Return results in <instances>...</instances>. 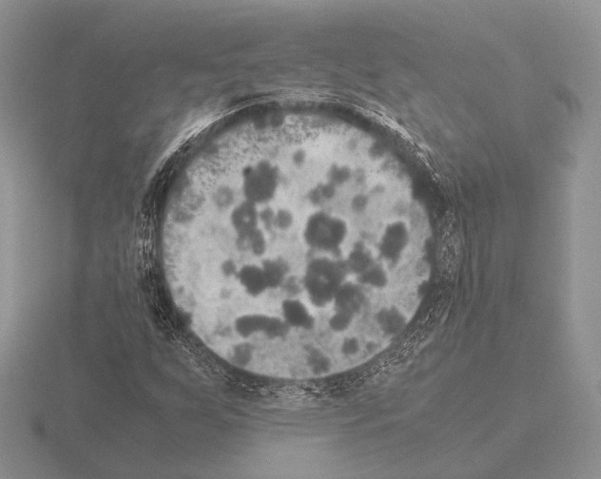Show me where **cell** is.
Wrapping results in <instances>:
<instances>
[{
	"mask_svg": "<svg viewBox=\"0 0 601 479\" xmlns=\"http://www.w3.org/2000/svg\"><path fill=\"white\" fill-rule=\"evenodd\" d=\"M408 230L406 225L393 224L387 228L381 241V254L388 262H394L408 245Z\"/></svg>",
	"mask_w": 601,
	"mask_h": 479,
	"instance_id": "1",
	"label": "cell"
},
{
	"mask_svg": "<svg viewBox=\"0 0 601 479\" xmlns=\"http://www.w3.org/2000/svg\"><path fill=\"white\" fill-rule=\"evenodd\" d=\"M346 263L349 274L358 277L376 263V261L366 248L355 247L346 257Z\"/></svg>",
	"mask_w": 601,
	"mask_h": 479,
	"instance_id": "2",
	"label": "cell"
},
{
	"mask_svg": "<svg viewBox=\"0 0 601 479\" xmlns=\"http://www.w3.org/2000/svg\"><path fill=\"white\" fill-rule=\"evenodd\" d=\"M357 283L362 287H369L382 289L386 287L388 283V276L383 265L375 263L368 269L357 277Z\"/></svg>",
	"mask_w": 601,
	"mask_h": 479,
	"instance_id": "3",
	"label": "cell"
}]
</instances>
